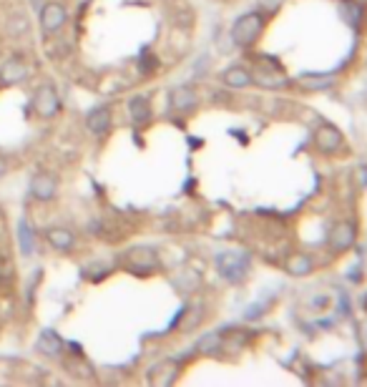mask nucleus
Masks as SVG:
<instances>
[{"mask_svg":"<svg viewBox=\"0 0 367 387\" xmlns=\"http://www.w3.org/2000/svg\"><path fill=\"white\" fill-rule=\"evenodd\" d=\"M31 106H33L35 116L43 118V121H53V118L58 116V113L63 111V101H60V93H58V88H56V83L43 81V83L35 88Z\"/></svg>","mask_w":367,"mask_h":387,"instance_id":"1","label":"nucleus"},{"mask_svg":"<svg viewBox=\"0 0 367 387\" xmlns=\"http://www.w3.org/2000/svg\"><path fill=\"white\" fill-rule=\"evenodd\" d=\"M35 349L40 354H46V357H60L63 354V340L58 335H53V332H43L35 342Z\"/></svg>","mask_w":367,"mask_h":387,"instance_id":"10","label":"nucleus"},{"mask_svg":"<svg viewBox=\"0 0 367 387\" xmlns=\"http://www.w3.org/2000/svg\"><path fill=\"white\" fill-rule=\"evenodd\" d=\"M129 116L136 126H146L154 116V106H151V99L144 96V93H138L129 101Z\"/></svg>","mask_w":367,"mask_h":387,"instance_id":"8","label":"nucleus"},{"mask_svg":"<svg viewBox=\"0 0 367 387\" xmlns=\"http://www.w3.org/2000/svg\"><path fill=\"white\" fill-rule=\"evenodd\" d=\"M124 267L126 270H136V267H154L156 264V254L151 247H131V249L124 254Z\"/></svg>","mask_w":367,"mask_h":387,"instance_id":"7","label":"nucleus"},{"mask_svg":"<svg viewBox=\"0 0 367 387\" xmlns=\"http://www.w3.org/2000/svg\"><path fill=\"white\" fill-rule=\"evenodd\" d=\"M113 126V111L111 106H93L91 111L83 116V129L93 136H104Z\"/></svg>","mask_w":367,"mask_h":387,"instance_id":"6","label":"nucleus"},{"mask_svg":"<svg viewBox=\"0 0 367 387\" xmlns=\"http://www.w3.org/2000/svg\"><path fill=\"white\" fill-rule=\"evenodd\" d=\"M20 244H23V254L33 252V239H31V229L26 222H20Z\"/></svg>","mask_w":367,"mask_h":387,"instance_id":"14","label":"nucleus"},{"mask_svg":"<svg viewBox=\"0 0 367 387\" xmlns=\"http://www.w3.org/2000/svg\"><path fill=\"white\" fill-rule=\"evenodd\" d=\"M31 73H33V66H31L28 56L13 53V56H8V58L3 60V66H0V85L13 88V85L26 83V81L31 79Z\"/></svg>","mask_w":367,"mask_h":387,"instance_id":"2","label":"nucleus"},{"mask_svg":"<svg viewBox=\"0 0 367 387\" xmlns=\"http://www.w3.org/2000/svg\"><path fill=\"white\" fill-rule=\"evenodd\" d=\"M8 171H10V161H8V156H3V154H0V179H6Z\"/></svg>","mask_w":367,"mask_h":387,"instance_id":"15","label":"nucleus"},{"mask_svg":"<svg viewBox=\"0 0 367 387\" xmlns=\"http://www.w3.org/2000/svg\"><path fill=\"white\" fill-rule=\"evenodd\" d=\"M43 239H46L48 247H51L53 252H58V254H71V252H76V247H79L76 231H73L71 227H63V224H51V227H46V229H43Z\"/></svg>","mask_w":367,"mask_h":387,"instance_id":"5","label":"nucleus"},{"mask_svg":"<svg viewBox=\"0 0 367 387\" xmlns=\"http://www.w3.org/2000/svg\"><path fill=\"white\" fill-rule=\"evenodd\" d=\"M15 279V267L8 256H0V287H10Z\"/></svg>","mask_w":367,"mask_h":387,"instance_id":"13","label":"nucleus"},{"mask_svg":"<svg viewBox=\"0 0 367 387\" xmlns=\"http://www.w3.org/2000/svg\"><path fill=\"white\" fill-rule=\"evenodd\" d=\"M171 368H174V362L171 360L158 362V365H154V368L146 372V380H149L151 385H171V382L177 380V374L171 372Z\"/></svg>","mask_w":367,"mask_h":387,"instance_id":"11","label":"nucleus"},{"mask_svg":"<svg viewBox=\"0 0 367 387\" xmlns=\"http://www.w3.org/2000/svg\"><path fill=\"white\" fill-rule=\"evenodd\" d=\"M6 31H8V35L20 38V35H28V31H31V23H28V18L23 13H13L10 18H8Z\"/></svg>","mask_w":367,"mask_h":387,"instance_id":"12","label":"nucleus"},{"mask_svg":"<svg viewBox=\"0 0 367 387\" xmlns=\"http://www.w3.org/2000/svg\"><path fill=\"white\" fill-rule=\"evenodd\" d=\"M169 106L174 111H191L197 106V93L189 85H174L169 91Z\"/></svg>","mask_w":367,"mask_h":387,"instance_id":"9","label":"nucleus"},{"mask_svg":"<svg viewBox=\"0 0 367 387\" xmlns=\"http://www.w3.org/2000/svg\"><path fill=\"white\" fill-rule=\"evenodd\" d=\"M38 23H40V33H43V38L58 35L68 23V8L63 6L60 0H48L46 6L40 8Z\"/></svg>","mask_w":367,"mask_h":387,"instance_id":"3","label":"nucleus"},{"mask_svg":"<svg viewBox=\"0 0 367 387\" xmlns=\"http://www.w3.org/2000/svg\"><path fill=\"white\" fill-rule=\"evenodd\" d=\"M58 186L60 181L56 174H51V171H35L33 176H31V181H28V194L35 201L48 204L58 197Z\"/></svg>","mask_w":367,"mask_h":387,"instance_id":"4","label":"nucleus"}]
</instances>
